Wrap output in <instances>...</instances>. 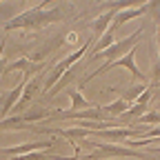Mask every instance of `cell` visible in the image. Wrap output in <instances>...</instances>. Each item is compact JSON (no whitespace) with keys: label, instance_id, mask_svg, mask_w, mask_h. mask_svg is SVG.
Wrapping results in <instances>:
<instances>
[{"label":"cell","instance_id":"9","mask_svg":"<svg viewBox=\"0 0 160 160\" xmlns=\"http://www.w3.org/2000/svg\"><path fill=\"white\" fill-rule=\"evenodd\" d=\"M69 100H71V109H69V111H87V109H96V107H98L96 102L87 100L82 93H80L78 87L69 89Z\"/></svg>","mask_w":160,"mask_h":160},{"label":"cell","instance_id":"10","mask_svg":"<svg viewBox=\"0 0 160 160\" xmlns=\"http://www.w3.org/2000/svg\"><path fill=\"white\" fill-rule=\"evenodd\" d=\"M100 109H102V113H105L107 120H116V118H120V116L129 109V102H125L122 98H118V100H113V102H109L107 107L100 105Z\"/></svg>","mask_w":160,"mask_h":160},{"label":"cell","instance_id":"16","mask_svg":"<svg viewBox=\"0 0 160 160\" xmlns=\"http://www.w3.org/2000/svg\"><path fill=\"white\" fill-rule=\"evenodd\" d=\"M65 40H67V42H76V40H78V33H76V31H71V33H67V38H65Z\"/></svg>","mask_w":160,"mask_h":160},{"label":"cell","instance_id":"5","mask_svg":"<svg viewBox=\"0 0 160 160\" xmlns=\"http://www.w3.org/2000/svg\"><path fill=\"white\" fill-rule=\"evenodd\" d=\"M60 145L58 140H42V142H25V145H18V147H0V158L2 160H9V158H16V156H25V153H31V151H42V149H51Z\"/></svg>","mask_w":160,"mask_h":160},{"label":"cell","instance_id":"1","mask_svg":"<svg viewBox=\"0 0 160 160\" xmlns=\"http://www.w3.org/2000/svg\"><path fill=\"white\" fill-rule=\"evenodd\" d=\"M47 7H49V2L45 0V2H40V5H36V7H31V9L22 11V13H18L16 18L7 20V22L2 25L5 33H9L13 29L40 31V29H45L49 25H56V22H62V20H65V13H62L60 7H53L49 11H47Z\"/></svg>","mask_w":160,"mask_h":160},{"label":"cell","instance_id":"4","mask_svg":"<svg viewBox=\"0 0 160 160\" xmlns=\"http://www.w3.org/2000/svg\"><path fill=\"white\" fill-rule=\"evenodd\" d=\"M91 40H93V38H89V42H85V45H82V47H80V49H76V51H71L69 56H65L62 60H60V62H56V67H53V71L49 73V78H47V82H45V89H47V91H51V89H53V85L58 82V80H60V78H62V76H65V73H67V71H69V69L73 67V65H78V62H80V60H82V56H85V51H87V49L91 47Z\"/></svg>","mask_w":160,"mask_h":160},{"label":"cell","instance_id":"14","mask_svg":"<svg viewBox=\"0 0 160 160\" xmlns=\"http://www.w3.org/2000/svg\"><path fill=\"white\" fill-rule=\"evenodd\" d=\"M136 122L138 125H160V113L158 111H147V113L140 116Z\"/></svg>","mask_w":160,"mask_h":160},{"label":"cell","instance_id":"2","mask_svg":"<svg viewBox=\"0 0 160 160\" xmlns=\"http://www.w3.org/2000/svg\"><path fill=\"white\" fill-rule=\"evenodd\" d=\"M91 145L96 147L93 153H87L85 160H109V158H138V160H151V156L136 151L129 147H120L113 142H102V140H91Z\"/></svg>","mask_w":160,"mask_h":160},{"label":"cell","instance_id":"11","mask_svg":"<svg viewBox=\"0 0 160 160\" xmlns=\"http://www.w3.org/2000/svg\"><path fill=\"white\" fill-rule=\"evenodd\" d=\"M113 36H116V31H111V29H107L105 36H100L96 42H93V47H91V58L98 56L100 51H105L107 47H111V45H113ZM91 58H89V60H91Z\"/></svg>","mask_w":160,"mask_h":160},{"label":"cell","instance_id":"3","mask_svg":"<svg viewBox=\"0 0 160 160\" xmlns=\"http://www.w3.org/2000/svg\"><path fill=\"white\" fill-rule=\"evenodd\" d=\"M142 33H145V27H138L133 33H129L125 40H118V42H113L111 47H107L105 51H100L98 56H93L91 58V62H96V60H100V58H105L107 62H113V60H118V58H125L133 47H138V42L142 40Z\"/></svg>","mask_w":160,"mask_h":160},{"label":"cell","instance_id":"15","mask_svg":"<svg viewBox=\"0 0 160 160\" xmlns=\"http://www.w3.org/2000/svg\"><path fill=\"white\" fill-rule=\"evenodd\" d=\"M151 80H153V85H160V60H156L151 67Z\"/></svg>","mask_w":160,"mask_h":160},{"label":"cell","instance_id":"12","mask_svg":"<svg viewBox=\"0 0 160 160\" xmlns=\"http://www.w3.org/2000/svg\"><path fill=\"white\" fill-rule=\"evenodd\" d=\"M147 7H149L147 13L153 18V22H156V45H158V53H160V0H153V2H149Z\"/></svg>","mask_w":160,"mask_h":160},{"label":"cell","instance_id":"7","mask_svg":"<svg viewBox=\"0 0 160 160\" xmlns=\"http://www.w3.org/2000/svg\"><path fill=\"white\" fill-rule=\"evenodd\" d=\"M147 11H149V7H147V5H142V7H133V9H125V11H118L109 29H111V31H118V29L122 27L125 22H129V20H133V18L145 16Z\"/></svg>","mask_w":160,"mask_h":160},{"label":"cell","instance_id":"8","mask_svg":"<svg viewBox=\"0 0 160 160\" xmlns=\"http://www.w3.org/2000/svg\"><path fill=\"white\" fill-rule=\"evenodd\" d=\"M113 18H116V11H107V13H100L96 20H91V22H85V27H89V29L96 33V40H98L100 36L107 33V29H109L111 22H113Z\"/></svg>","mask_w":160,"mask_h":160},{"label":"cell","instance_id":"6","mask_svg":"<svg viewBox=\"0 0 160 160\" xmlns=\"http://www.w3.org/2000/svg\"><path fill=\"white\" fill-rule=\"evenodd\" d=\"M38 89H40V80H38V78H31L29 82L25 85V89H22V96H20V100H18V105L13 107V109L18 111L16 116H20V113H22V111H25V109L31 105V100L38 96Z\"/></svg>","mask_w":160,"mask_h":160},{"label":"cell","instance_id":"13","mask_svg":"<svg viewBox=\"0 0 160 160\" xmlns=\"http://www.w3.org/2000/svg\"><path fill=\"white\" fill-rule=\"evenodd\" d=\"M147 89H149V87H147L145 82H140V85H133V87H129L127 91H122V96H120V98H122L125 102L133 105V102H136V100H138L140 96H142V93H145Z\"/></svg>","mask_w":160,"mask_h":160}]
</instances>
